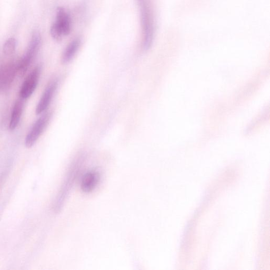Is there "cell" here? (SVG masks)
Listing matches in <instances>:
<instances>
[{
  "label": "cell",
  "mask_w": 270,
  "mask_h": 270,
  "mask_svg": "<svg viewBox=\"0 0 270 270\" xmlns=\"http://www.w3.org/2000/svg\"><path fill=\"white\" fill-rule=\"evenodd\" d=\"M140 7V17L144 34L143 47L148 50L153 44L154 25L152 12L148 0H137Z\"/></svg>",
  "instance_id": "obj_1"
},
{
  "label": "cell",
  "mask_w": 270,
  "mask_h": 270,
  "mask_svg": "<svg viewBox=\"0 0 270 270\" xmlns=\"http://www.w3.org/2000/svg\"><path fill=\"white\" fill-rule=\"evenodd\" d=\"M72 29V22L65 9L59 7L56 10V19L52 24L50 33L56 41H61L63 38L68 35Z\"/></svg>",
  "instance_id": "obj_2"
},
{
  "label": "cell",
  "mask_w": 270,
  "mask_h": 270,
  "mask_svg": "<svg viewBox=\"0 0 270 270\" xmlns=\"http://www.w3.org/2000/svg\"><path fill=\"white\" fill-rule=\"evenodd\" d=\"M41 39L38 32H35L25 54L18 65V73L22 77L33 63L41 46Z\"/></svg>",
  "instance_id": "obj_3"
},
{
  "label": "cell",
  "mask_w": 270,
  "mask_h": 270,
  "mask_svg": "<svg viewBox=\"0 0 270 270\" xmlns=\"http://www.w3.org/2000/svg\"><path fill=\"white\" fill-rule=\"evenodd\" d=\"M51 117V112H46L36 121L25 137V146L27 148H30L36 144L38 139L46 129Z\"/></svg>",
  "instance_id": "obj_4"
},
{
  "label": "cell",
  "mask_w": 270,
  "mask_h": 270,
  "mask_svg": "<svg viewBox=\"0 0 270 270\" xmlns=\"http://www.w3.org/2000/svg\"><path fill=\"white\" fill-rule=\"evenodd\" d=\"M41 73V67L37 66L28 75L22 85L20 96L22 99L30 97L37 87Z\"/></svg>",
  "instance_id": "obj_5"
},
{
  "label": "cell",
  "mask_w": 270,
  "mask_h": 270,
  "mask_svg": "<svg viewBox=\"0 0 270 270\" xmlns=\"http://www.w3.org/2000/svg\"><path fill=\"white\" fill-rule=\"evenodd\" d=\"M58 86L59 81L58 80H52L48 84L37 106L36 113L37 115L46 110L50 105Z\"/></svg>",
  "instance_id": "obj_6"
},
{
  "label": "cell",
  "mask_w": 270,
  "mask_h": 270,
  "mask_svg": "<svg viewBox=\"0 0 270 270\" xmlns=\"http://www.w3.org/2000/svg\"><path fill=\"white\" fill-rule=\"evenodd\" d=\"M78 168L77 166H75L69 172L67 178L65 181V183L63 186L62 189L61 191L58 198H56V202L55 203V208L56 209H59L62 206L63 202L65 201V199L66 198L71 187H72L74 182L76 178L77 174Z\"/></svg>",
  "instance_id": "obj_7"
},
{
  "label": "cell",
  "mask_w": 270,
  "mask_h": 270,
  "mask_svg": "<svg viewBox=\"0 0 270 270\" xmlns=\"http://www.w3.org/2000/svg\"><path fill=\"white\" fill-rule=\"evenodd\" d=\"M101 175L96 170H91L83 176L81 182V189L84 192L89 193L94 191L100 181Z\"/></svg>",
  "instance_id": "obj_8"
},
{
  "label": "cell",
  "mask_w": 270,
  "mask_h": 270,
  "mask_svg": "<svg viewBox=\"0 0 270 270\" xmlns=\"http://www.w3.org/2000/svg\"><path fill=\"white\" fill-rule=\"evenodd\" d=\"M18 73V65L10 64L7 65L0 74V81L4 88H8L15 79Z\"/></svg>",
  "instance_id": "obj_9"
},
{
  "label": "cell",
  "mask_w": 270,
  "mask_h": 270,
  "mask_svg": "<svg viewBox=\"0 0 270 270\" xmlns=\"http://www.w3.org/2000/svg\"><path fill=\"white\" fill-rule=\"evenodd\" d=\"M81 45V40L77 38L70 42L64 50L62 62L63 64H67L72 62L79 50Z\"/></svg>",
  "instance_id": "obj_10"
},
{
  "label": "cell",
  "mask_w": 270,
  "mask_h": 270,
  "mask_svg": "<svg viewBox=\"0 0 270 270\" xmlns=\"http://www.w3.org/2000/svg\"><path fill=\"white\" fill-rule=\"evenodd\" d=\"M23 103L21 101H17L14 105L9 124L10 130H15L18 126L22 116Z\"/></svg>",
  "instance_id": "obj_11"
},
{
  "label": "cell",
  "mask_w": 270,
  "mask_h": 270,
  "mask_svg": "<svg viewBox=\"0 0 270 270\" xmlns=\"http://www.w3.org/2000/svg\"><path fill=\"white\" fill-rule=\"evenodd\" d=\"M17 47V40L15 38L8 39L4 44L3 50L7 55H10L15 52Z\"/></svg>",
  "instance_id": "obj_12"
}]
</instances>
